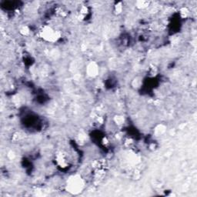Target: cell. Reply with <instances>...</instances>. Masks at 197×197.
Here are the masks:
<instances>
[{"label": "cell", "mask_w": 197, "mask_h": 197, "mask_svg": "<svg viewBox=\"0 0 197 197\" xmlns=\"http://www.w3.org/2000/svg\"><path fill=\"white\" fill-rule=\"evenodd\" d=\"M56 163L59 167H61L62 169H65V168L68 167V165H69V161H68V159L66 158V155L62 153H58L56 155Z\"/></svg>", "instance_id": "cell-3"}, {"label": "cell", "mask_w": 197, "mask_h": 197, "mask_svg": "<svg viewBox=\"0 0 197 197\" xmlns=\"http://www.w3.org/2000/svg\"><path fill=\"white\" fill-rule=\"evenodd\" d=\"M40 37L46 42H56L60 38V32L49 26H44L39 31Z\"/></svg>", "instance_id": "cell-1"}, {"label": "cell", "mask_w": 197, "mask_h": 197, "mask_svg": "<svg viewBox=\"0 0 197 197\" xmlns=\"http://www.w3.org/2000/svg\"><path fill=\"white\" fill-rule=\"evenodd\" d=\"M150 2H147V1H137L135 2V6L140 9H144L149 7Z\"/></svg>", "instance_id": "cell-6"}, {"label": "cell", "mask_w": 197, "mask_h": 197, "mask_svg": "<svg viewBox=\"0 0 197 197\" xmlns=\"http://www.w3.org/2000/svg\"><path fill=\"white\" fill-rule=\"evenodd\" d=\"M84 187V181L80 176H72L67 180L66 189L72 193H80Z\"/></svg>", "instance_id": "cell-2"}, {"label": "cell", "mask_w": 197, "mask_h": 197, "mask_svg": "<svg viewBox=\"0 0 197 197\" xmlns=\"http://www.w3.org/2000/svg\"><path fill=\"white\" fill-rule=\"evenodd\" d=\"M89 14V9L86 6H82L79 10V18L81 19H84Z\"/></svg>", "instance_id": "cell-5"}, {"label": "cell", "mask_w": 197, "mask_h": 197, "mask_svg": "<svg viewBox=\"0 0 197 197\" xmlns=\"http://www.w3.org/2000/svg\"><path fill=\"white\" fill-rule=\"evenodd\" d=\"M114 10L116 14H120L122 11V2H118L117 4L114 6Z\"/></svg>", "instance_id": "cell-7"}, {"label": "cell", "mask_w": 197, "mask_h": 197, "mask_svg": "<svg viewBox=\"0 0 197 197\" xmlns=\"http://www.w3.org/2000/svg\"><path fill=\"white\" fill-rule=\"evenodd\" d=\"M87 75L90 77H95L98 75V72H99V67L95 62H91L88 65L87 69Z\"/></svg>", "instance_id": "cell-4"}, {"label": "cell", "mask_w": 197, "mask_h": 197, "mask_svg": "<svg viewBox=\"0 0 197 197\" xmlns=\"http://www.w3.org/2000/svg\"><path fill=\"white\" fill-rule=\"evenodd\" d=\"M180 13H181V16H183V17H187L188 15H189V11H188V9L186 8H183L181 9V12H180Z\"/></svg>", "instance_id": "cell-9"}, {"label": "cell", "mask_w": 197, "mask_h": 197, "mask_svg": "<svg viewBox=\"0 0 197 197\" xmlns=\"http://www.w3.org/2000/svg\"><path fill=\"white\" fill-rule=\"evenodd\" d=\"M115 122L118 125H122V124L124 123V118L122 116H120V115L115 116Z\"/></svg>", "instance_id": "cell-8"}]
</instances>
